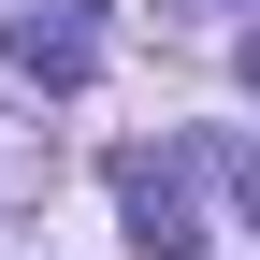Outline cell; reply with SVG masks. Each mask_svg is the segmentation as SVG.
<instances>
[{
	"label": "cell",
	"instance_id": "cell-1",
	"mask_svg": "<svg viewBox=\"0 0 260 260\" xmlns=\"http://www.w3.org/2000/svg\"><path fill=\"white\" fill-rule=\"evenodd\" d=\"M116 203H130V246H145V260H203V203H188L174 159L130 145V159H116Z\"/></svg>",
	"mask_w": 260,
	"mask_h": 260
},
{
	"label": "cell",
	"instance_id": "cell-2",
	"mask_svg": "<svg viewBox=\"0 0 260 260\" xmlns=\"http://www.w3.org/2000/svg\"><path fill=\"white\" fill-rule=\"evenodd\" d=\"M0 58H15L29 87H87L102 73V29H87L73 0H44V15H0Z\"/></svg>",
	"mask_w": 260,
	"mask_h": 260
},
{
	"label": "cell",
	"instance_id": "cell-3",
	"mask_svg": "<svg viewBox=\"0 0 260 260\" xmlns=\"http://www.w3.org/2000/svg\"><path fill=\"white\" fill-rule=\"evenodd\" d=\"M44 188H58V130L29 116V102H0V217H29Z\"/></svg>",
	"mask_w": 260,
	"mask_h": 260
}]
</instances>
